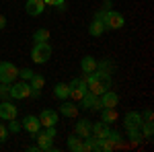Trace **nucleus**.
Masks as SVG:
<instances>
[{"label":"nucleus","instance_id":"nucleus-1","mask_svg":"<svg viewBox=\"0 0 154 152\" xmlns=\"http://www.w3.org/2000/svg\"><path fill=\"white\" fill-rule=\"evenodd\" d=\"M82 78L86 80V86H88V91L93 95H103L105 91H109L111 88V84H113V80H111V74H103V72H88V74H82Z\"/></svg>","mask_w":154,"mask_h":152},{"label":"nucleus","instance_id":"nucleus-2","mask_svg":"<svg viewBox=\"0 0 154 152\" xmlns=\"http://www.w3.org/2000/svg\"><path fill=\"white\" fill-rule=\"evenodd\" d=\"M101 19L105 23V29H113V31H117V29H121L125 25L123 14L117 11H101Z\"/></svg>","mask_w":154,"mask_h":152},{"label":"nucleus","instance_id":"nucleus-3","mask_svg":"<svg viewBox=\"0 0 154 152\" xmlns=\"http://www.w3.org/2000/svg\"><path fill=\"white\" fill-rule=\"evenodd\" d=\"M51 45H49L48 41H41V43H35L33 45V49H31V60L35 62V64H45V62H49V58H51Z\"/></svg>","mask_w":154,"mask_h":152},{"label":"nucleus","instance_id":"nucleus-4","mask_svg":"<svg viewBox=\"0 0 154 152\" xmlns=\"http://www.w3.org/2000/svg\"><path fill=\"white\" fill-rule=\"evenodd\" d=\"M68 86H70V97L78 103L80 99L84 97V93L88 91V86H86V80H84L82 76L80 78H72L70 82H68Z\"/></svg>","mask_w":154,"mask_h":152},{"label":"nucleus","instance_id":"nucleus-5","mask_svg":"<svg viewBox=\"0 0 154 152\" xmlns=\"http://www.w3.org/2000/svg\"><path fill=\"white\" fill-rule=\"evenodd\" d=\"M17 76H19V68L12 62H0V82L11 84Z\"/></svg>","mask_w":154,"mask_h":152},{"label":"nucleus","instance_id":"nucleus-6","mask_svg":"<svg viewBox=\"0 0 154 152\" xmlns=\"http://www.w3.org/2000/svg\"><path fill=\"white\" fill-rule=\"evenodd\" d=\"M31 95V84L27 80L23 82H17V84H11V99H14V101H21V99H27Z\"/></svg>","mask_w":154,"mask_h":152},{"label":"nucleus","instance_id":"nucleus-7","mask_svg":"<svg viewBox=\"0 0 154 152\" xmlns=\"http://www.w3.org/2000/svg\"><path fill=\"white\" fill-rule=\"evenodd\" d=\"M78 103H80V105H78L80 109H93V111H101V109H103V107H101V99H99L97 95H93L91 91H86L84 97Z\"/></svg>","mask_w":154,"mask_h":152},{"label":"nucleus","instance_id":"nucleus-8","mask_svg":"<svg viewBox=\"0 0 154 152\" xmlns=\"http://www.w3.org/2000/svg\"><path fill=\"white\" fill-rule=\"evenodd\" d=\"M33 138L37 140V146H39V150H49V152H54L56 150V146H54V138H49L45 132H37V134H33Z\"/></svg>","mask_w":154,"mask_h":152},{"label":"nucleus","instance_id":"nucleus-9","mask_svg":"<svg viewBox=\"0 0 154 152\" xmlns=\"http://www.w3.org/2000/svg\"><path fill=\"white\" fill-rule=\"evenodd\" d=\"M39 121H41V128H49V126H56L58 123V111H54V109H43L41 113H39Z\"/></svg>","mask_w":154,"mask_h":152},{"label":"nucleus","instance_id":"nucleus-10","mask_svg":"<svg viewBox=\"0 0 154 152\" xmlns=\"http://www.w3.org/2000/svg\"><path fill=\"white\" fill-rule=\"evenodd\" d=\"M21 126H23L25 132H29V134L33 136V134H37V132L41 129V121H39V117H37V115H25Z\"/></svg>","mask_w":154,"mask_h":152},{"label":"nucleus","instance_id":"nucleus-11","mask_svg":"<svg viewBox=\"0 0 154 152\" xmlns=\"http://www.w3.org/2000/svg\"><path fill=\"white\" fill-rule=\"evenodd\" d=\"M142 113H138V111H128L125 113V117H123V126H125V129H136L142 126Z\"/></svg>","mask_w":154,"mask_h":152},{"label":"nucleus","instance_id":"nucleus-12","mask_svg":"<svg viewBox=\"0 0 154 152\" xmlns=\"http://www.w3.org/2000/svg\"><path fill=\"white\" fill-rule=\"evenodd\" d=\"M25 11H27L29 17H39L45 11V2L43 0H27L25 2Z\"/></svg>","mask_w":154,"mask_h":152},{"label":"nucleus","instance_id":"nucleus-13","mask_svg":"<svg viewBox=\"0 0 154 152\" xmlns=\"http://www.w3.org/2000/svg\"><path fill=\"white\" fill-rule=\"evenodd\" d=\"M17 105H12L11 101H2L0 103V119L4 121H11V119H17Z\"/></svg>","mask_w":154,"mask_h":152},{"label":"nucleus","instance_id":"nucleus-14","mask_svg":"<svg viewBox=\"0 0 154 152\" xmlns=\"http://www.w3.org/2000/svg\"><path fill=\"white\" fill-rule=\"evenodd\" d=\"M105 23H103V19H101V11L95 14V19H93V23L88 25V33L93 37H101L103 33H105Z\"/></svg>","mask_w":154,"mask_h":152},{"label":"nucleus","instance_id":"nucleus-15","mask_svg":"<svg viewBox=\"0 0 154 152\" xmlns=\"http://www.w3.org/2000/svg\"><path fill=\"white\" fill-rule=\"evenodd\" d=\"M76 136H80V138H86V136H91L93 134V121L91 119H86V117H80L78 121H76V132H74Z\"/></svg>","mask_w":154,"mask_h":152},{"label":"nucleus","instance_id":"nucleus-16","mask_svg":"<svg viewBox=\"0 0 154 152\" xmlns=\"http://www.w3.org/2000/svg\"><path fill=\"white\" fill-rule=\"evenodd\" d=\"M29 84H31V95L29 97H33V99H37V97H41V88H43V84H45V78H43V74H33V78L29 80Z\"/></svg>","mask_w":154,"mask_h":152},{"label":"nucleus","instance_id":"nucleus-17","mask_svg":"<svg viewBox=\"0 0 154 152\" xmlns=\"http://www.w3.org/2000/svg\"><path fill=\"white\" fill-rule=\"evenodd\" d=\"M99 99H101V107H115L119 105V95L117 93H113L111 88L109 91H105L103 95H99Z\"/></svg>","mask_w":154,"mask_h":152},{"label":"nucleus","instance_id":"nucleus-18","mask_svg":"<svg viewBox=\"0 0 154 152\" xmlns=\"http://www.w3.org/2000/svg\"><path fill=\"white\" fill-rule=\"evenodd\" d=\"M78 111H80V107L76 105V101H64L60 105V113L64 117H78Z\"/></svg>","mask_w":154,"mask_h":152},{"label":"nucleus","instance_id":"nucleus-19","mask_svg":"<svg viewBox=\"0 0 154 152\" xmlns=\"http://www.w3.org/2000/svg\"><path fill=\"white\" fill-rule=\"evenodd\" d=\"M54 97L60 99V101H66V99L70 97V86H68L66 82H58V84L54 86Z\"/></svg>","mask_w":154,"mask_h":152},{"label":"nucleus","instance_id":"nucleus-20","mask_svg":"<svg viewBox=\"0 0 154 152\" xmlns=\"http://www.w3.org/2000/svg\"><path fill=\"white\" fill-rule=\"evenodd\" d=\"M101 121H105L107 126L115 123V121H117V111H115L113 107H103V109H101Z\"/></svg>","mask_w":154,"mask_h":152},{"label":"nucleus","instance_id":"nucleus-21","mask_svg":"<svg viewBox=\"0 0 154 152\" xmlns=\"http://www.w3.org/2000/svg\"><path fill=\"white\" fill-rule=\"evenodd\" d=\"M80 70H82V74L95 72L97 70V60L93 58V56H84V58L80 60Z\"/></svg>","mask_w":154,"mask_h":152},{"label":"nucleus","instance_id":"nucleus-22","mask_svg":"<svg viewBox=\"0 0 154 152\" xmlns=\"http://www.w3.org/2000/svg\"><path fill=\"white\" fill-rule=\"evenodd\" d=\"M107 134H109V126H107L105 121L93 123V136L95 138H107Z\"/></svg>","mask_w":154,"mask_h":152},{"label":"nucleus","instance_id":"nucleus-23","mask_svg":"<svg viewBox=\"0 0 154 152\" xmlns=\"http://www.w3.org/2000/svg\"><path fill=\"white\" fill-rule=\"evenodd\" d=\"M68 150L70 152H82V138L76 136V134H72L70 138H68Z\"/></svg>","mask_w":154,"mask_h":152},{"label":"nucleus","instance_id":"nucleus-24","mask_svg":"<svg viewBox=\"0 0 154 152\" xmlns=\"http://www.w3.org/2000/svg\"><path fill=\"white\" fill-rule=\"evenodd\" d=\"M48 39H49V31H48V29H43V27H41V29H37L35 33H33V41H35V43L48 41Z\"/></svg>","mask_w":154,"mask_h":152},{"label":"nucleus","instance_id":"nucleus-25","mask_svg":"<svg viewBox=\"0 0 154 152\" xmlns=\"http://www.w3.org/2000/svg\"><path fill=\"white\" fill-rule=\"evenodd\" d=\"M140 132H142L144 138H152V134H154L152 121H142V126H140Z\"/></svg>","mask_w":154,"mask_h":152},{"label":"nucleus","instance_id":"nucleus-26","mask_svg":"<svg viewBox=\"0 0 154 152\" xmlns=\"http://www.w3.org/2000/svg\"><path fill=\"white\" fill-rule=\"evenodd\" d=\"M113 70V64L109 60H103V62H97V72H103V74H111Z\"/></svg>","mask_w":154,"mask_h":152},{"label":"nucleus","instance_id":"nucleus-27","mask_svg":"<svg viewBox=\"0 0 154 152\" xmlns=\"http://www.w3.org/2000/svg\"><path fill=\"white\" fill-rule=\"evenodd\" d=\"M107 140H111L115 146H121L123 144V138H121V134L119 132H113V129H109V134H107Z\"/></svg>","mask_w":154,"mask_h":152},{"label":"nucleus","instance_id":"nucleus-28","mask_svg":"<svg viewBox=\"0 0 154 152\" xmlns=\"http://www.w3.org/2000/svg\"><path fill=\"white\" fill-rule=\"evenodd\" d=\"M128 136H130V140L134 142V144H140L142 142V132H140V128H136V129H128Z\"/></svg>","mask_w":154,"mask_h":152},{"label":"nucleus","instance_id":"nucleus-29","mask_svg":"<svg viewBox=\"0 0 154 152\" xmlns=\"http://www.w3.org/2000/svg\"><path fill=\"white\" fill-rule=\"evenodd\" d=\"M21 129H23V126H21L17 119H11V121H8V132H12V134H19Z\"/></svg>","mask_w":154,"mask_h":152},{"label":"nucleus","instance_id":"nucleus-30","mask_svg":"<svg viewBox=\"0 0 154 152\" xmlns=\"http://www.w3.org/2000/svg\"><path fill=\"white\" fill-rule=\"evenodd\" d=\"M33 74H35V72L31 70V68H23V70H19V76H21L23 80H27V82L33 78Z\"/></svg>","mask_w":154,"mask_h":152},{"label":"nucleus","instance_id":"nucleus-31","mask_svg":"<svg viewBox=\"0 0 154 152\" xmlns=\"http://www.w3.org/2000/svg\"><path fill=\"white\" fill-rule=\"evenodd\" d=\"M8 134H11L8 128H6L4 123H0V144H4V142L8 140Z\"/></svg>","mask_w":154,"mask_h":152},{"label":"nucleus","instance_id":"nucleus-32","mask_svg":"<svg viewBox=\"0 0 154 152\" xmlns=\"http://www.w3.org/2000/svg\"><path fill=\"white\" fill-rule=\"evenodd\" d=\"M45 6H56L58 11H64V0H43Z\"/></svg>","mask_w":154,"mask_h":152},{"label":"nucleus","instance_id":"nucleus-33","mask_svg":"<svg viewBox=\"0 0 154 152\" xmlns=\"http://www.w3.org/2000/svg\"><path fill=\"white\" fill-rule=\"evenodd\" d=\"M142 119H144V121H152V109H146Z\"/></svg>","mask_w":154,"mask_h":152},{"label":"nucleus","instance_id":"nucleus-34","mask_svg":"<svg viewBox=\"0 0 154 152\" xmlns=\"http://www.w3.org/2000/svg\"><path fill=\"white\" fill-rule=\"evenodd\" d=\"M111 6H113L111 0H105V2H103V11H111Z\"/></svg>","mask_w":154,"mask_h":152},{"label":"nucleus","instance_id":"nucleus-35","mask_svg":"<svg viewBox=\"0 0 154 152\" xmlns=\"http://www.w3.org/2000/svg\"><path fill=\"white\" fill-rule=\"evenodd\" d=\"M27 152H39V146L37 144H31V146H27Z\"/></svg>","mask_w":154,"mask_h":152},{"label":"nucleus","instance_id":"nucleus-36","mask_svg":"<svg viewBox=\"0 0 154 152\" xmlns=\"http://www.w3.org/2000/svg\"><path fill=\"white\" fill-rule=\"evenodd\" d=\"M4 27H6V17L0 14V29H4Z\"/></svg>","mask_w":154,"mask_h":152}]
</instances>
